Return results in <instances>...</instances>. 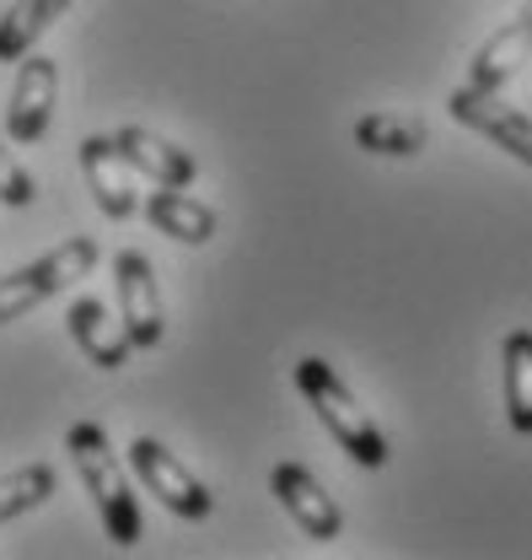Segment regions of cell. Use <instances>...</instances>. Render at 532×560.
<instances>
[{"mask_svg":"<svg viewBox=\"0 0 532 560\" xmlns=\"http://www.w3.org/2000/svg\"><path fill=\"white\" fill-rule=\"evenodd\" d=\"M66 453H70V464H75V475H81V486H86V495H92L97 512H103L108 539H114L119 550L140 545V501H134L130 475H125V464H119L108 431H103L97 420H75L66 431Z\"/></svg>","mask_w":532,"mask_h":560,"instance_id":"obj_1","label":"cell"},{"mask_svg":"<svg viewBox=\"0 0 532 560\" xmlns=\"http://www.w3.org/2000/svg\"><path fill=\"white\" fill-rule=\"evenodd\" d=\"M296 388H302V399L318 410L323 431H329L333 442H339V453H350L360 469H388L393 447H388L382 425L360 410V399L344 388V377L333 372L323 355H307V361H296Z\"/></svg>","mask_w":532,"mask_h":560,"instance_id":"obj_2","label":"cell"},{"mask_svg":"<svg viewBox=\"0 0 532 560\" xmlns=\"http://www.w3.org/2000/svg\"><path fill=\"white\" fill-rule=\"evenodd\" d=\"M92 265H97V237H70V243H60V248H49L44 259L11 270V276L0 280V329L16 324V318H27L38 302H49V296L70 291L75 280H86L92 276Z\"/></svg>","mask_w":532,"mask_h":560,"instance_id":"obj_3","label":"cell"},{"mask_svg":"<svg viewBox=\"0 0 532 560\" xmlns=\"http://www.w3.org/2000/svg\"><path fill=\"white\" fill-rule=\"evenodd\" d=\"M130 469L140 475V486L151 490L167 512H178V517H189V523H204V517L215 512L210 486H204L178 453H167L156 436H134L130 442Z\"/></svg>","mask_w":532,"mask_h":560,"instance_id":"obj_4","label":"cell"},{"mask_svg":"<svg viewBox=\"0 0 532 560\" xmlns=\"http://www.w3.org/2000/svg\"><path fill=\"white\" fill-rule=\"evenodd\" d=\"M114 285H119V318L130 329L134 350H156L167 340V313H162V285L140 248H125L114 259Z\"/></svg>","mask_w":532,"mask_h":560,"instance_id":"obj_5","label":"cell"},{"mask_svg":"<svg viewBox=\"0 0 532 560\" xmlns=\"http://www.w3.org/2000/svg\"><path fill=\"white\" fill-rule=\"evenodd\" d=\"M269 486H274L280 506L296 517V528H302L307 539L329 545V539H339V534H344V512H339V501L318 486V475H312L307 464H291V458H285V464H274Z\"/></svg>","mask_w":532,"mask_h":560,"instance_id":"obj_6","label":"cell"},{"mask_svg":"<svg viewBox=\"0 0 532 560\" xmlns=\"http://www.w3.org/2000/svg\"><path fill=\"white\" fill-rule=\"evenodd\" d=\"M55 97H60V66L49 55H27L11 86V108H5V136L16 145L44 140L49 119H55Z\"/></svg>","mask_w":532,"mask_h":560,"instance_id":"obj_7","label":"cell"},{"mask_svg":"<svg viewBox=\"0 0 532 560\" xmlns=\"http://www.w3.org/2000/svg\"><path fill=\"white\" fill-rule=\"evenodd\" d=\"M447 108H452V119H458L463 130H478L484 140H495L500 151H511L517 162L532 167V114L500 103L495 92H473V86H458Z\"/></svg>","mask_w":532,"mask_h":560,"instance_id":"obj_8","label":"cell"},{"mask_svg":"<svg viewBox=\"0 0 532 560\" xmlns=\"http://www.w3.org/2000/svg\"><path fill=\"white\" fill-rule=\"evenodd\" d=\"M81 173H86V189L97 210L108 221H130L140 210V189H134V167L130 156L114 145V136H86L81 140Z\"/></svg>","mask_w":532,"mask_h":560,"instance_id":"obj_9","label":"cell"},{"mask_svg":"<svg viewBox=\"0 0 532 560\" xmlns=\"http://www.w3.org/2000/svg\"><path fill=\"white\" fill-rule=\"evenodd\" d=\"M70 324V340L81 346V355L92 361V366H103V372H119V366H130V329H125V318H114L108 313V302H97V296H75L66 313Z\"/></svg>","mask_w":532,"mask_h":560,"instance_id":"obj_10","label":"cell"},{"mask_svg":"<svg viewBox=\"0 0 532 560\" xmlns=\"http://www.w3.org/2000/svg\"><path fill=\"white\" fill-rule=\"evenodd\" d=\"M114 145L130 156L134 173H145L151 184H167V189H189L194 178H200V162L184 151V145H173V140L151 136V130H140V125H125Z\"/></svg>","mask_w":532,"mask_h":560,"instance_id":"obj_11","label":"cell"},{"mask_svg":"<svg viewBox=\"0 0 532 560\" xmlns=\"http://www.w3.org/2000/svg\"><path fill=\"white\" fill-rule=\"evenodd\" d=\"M145 221L162 232V237H173V243H189V248H200L215 237V210L194 200V195H184V189H167V184H156V195H145Z\"/></svg>","mask_w":532,"mask_h":560,"instance_id":"obj_12","label":"cell"},{"mask_svg":"<svg viewBox=\"0 0 532 560\" xmlns=\"http://www.w3.org/2000/svg\"><path fill=\"white\" fill-rule=\"evenodd\" d=\"M75 0H16L0 16V66H22L33 55V44L66 16Z\"/></svg>","mask_w":532,"mask_h":560,"instance_id":"obj_13","label":"cell"},{"mask_svg":"<svg viewBox=\"0 0 532 560\" xmlns=\"http://www.w3.org/2000/svg\"><path fill=\"white\" fill-rule=\"evenodd\" d=\"M528 55H532V33L522 22H511V27H500V33L473 55V70H468L463 86H473V92H500L517 70L528 66Z\"/></svg>","mask_w":532,"mask_h":560,"instance_id":"obj_14","label":"cell"},{"mask_svg":"<svg viewBox=\"0 0 532 560\" xmlns=\"http://www.w3.org/2000/svg\"><path fill=\"white\" fill-rule=\"evenodd\" d=\"M425 119H414V114H360L355 119V145L360 151H371V156H419L425 151Z\"/></svg>","mask_w":532,"mask_h":560,"instance_id":"obj_15","label":"cell"},{"mask_svg":"<svg viewBox=\"0 0 532 560\" xmlns=\"http://www.w3.org/2000/svg\"><path fill=\"white\" fill-rule=\"evenodd\" d=\"M500 383H506V420H511V431L532 436V329L506 335V346H500Z\"/></svg>","mask_w":532,"mask_h":560,"instance_id":"obj_16","label":"cell"},{"mask_svg":"<svg viewBox=\"0 0 532 560\" xmlns=\"http://www.w3.org/2000/svg\"><path fill=\"white\" fill-rule=\"evenodd\" d=\"M55 486H60V475H55L49 464H27V469L0 475V523H11V517L44 506V501L55 495Z\"/></svg>","mask_w":532,"mask_h":560,"instance_id":"obj_17","label":"cell"},{"mask_svg":"<svg viewBox=\"0 0 532 560\" xmlns=\"http://www.w3.org/2000/svg\"><path fill=\"white\" fill-rule=\"evenodd\" d=\"M38 200V184H33V173L11 156V145L0 140V206H11V210H27Z\"/></svg>","mask_w":532,"mask_h":560,"instance_id":"obj_18","label":"cell"},{"mask_svg":"<svg viewBox=\"0 0 532 560\" xmlns=\"http://www.w3.org/2000/svg\"><path fill=\"white\" fill-rule=\"evenodd\" d=\"M517 22H522V27H528V33H532V0H528V11H522V16H517Z\"/></svg>","mask_w":532,"mask_h":560,"instance_id":"obj_19","label":"cell"}]
</instances>
